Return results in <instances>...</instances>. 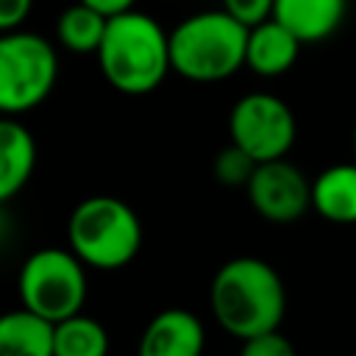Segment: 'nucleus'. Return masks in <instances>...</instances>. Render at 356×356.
<instances>
[{
    "mask_svg": "<svg viewBox=\"0 0 356 356\" xmlns=\"http://www.w3.org/2000/svg\"><path fill=\"white\" fill-rule=\"evenodd\" d=\"M209 306L220 328L242 342L281 325L286 312V289L275 267L264 259L234 256L214 273Z\"/></svg>",
    "mask_w": 356,
    "mask_h": 356,
    "instance_id": "nucleus-1",
    "label": "nucleus"
},
{
    "mask_svg": "<svg viewBox=\"0 0 356 356\" xmlns=\"http://www.w3.org/2000/svg\"><path fill=\"white\" fill-rule=\"evenodd\" d=\"M95 56L106 83L122 95H147L172 70L170 33L153 17L134 8L108 17Z\"/></svg>",
    "mask_w": 356,
    "mask_h": 356,
    "instance_id": "nucleus-2",
    "label": "nucleus"
},
{
    "mask_svg": "<svg viewBox=\"0 0 356 356\" xmlns=\"http://www.w3.org/2000/svg\"><path fill=\"white\" fill-rule=\"evenodd\" d=\"M248 28L228 11H200L170 31V64L184 81L217 83L245 67Z\"/></svg>",
    "mask_w": 356,
    "mask_h": 356,
    "instance_id": "nucleus-3",
    "label": "nucleus"
},
{
    "mask_svg": "<svg viewBox=\"0 0 356 356\" xmlns=\"http://www.w3.org/2000/svg\"><path fill=\"white\" fill-rule=\"evenodd\" d=\"M67 248L92 270H120L142 248V222L125 200L92 195L70 211Z\"/></svg>",
    "mask_w": 356,
    "mask_h": 356,
    "instance_id": "nucleus-4",
    "label": "nucleus"
},
{
    "mask_svg": "<svg viewBox=\"0 0 356 356\" xmlns=\"http://www.w3.org/2000/svg\"><path fill=\"white\" fill-rule=\"evenodd\" d=\"M17 292L22 309L42 320H67L83 309L89 292L86 264L70 248H39L22 261Z\"/></svg>",
    "mask_w": 356,
    "mask_h": 356,
    "instance_id": "nucleus-5",
    "label": "nucleus"
},
{
    "mask_svg": "<svg viewBox=\"0 0 356 356\" xmlns=\"http://www.w3.org/2000/svg\"><path fill=\"white\" fill-rule=\"evenodd\" d=\"M58 78L53 44L31 31L0 36V114L14 117L42 106Z\"/></svg>",
    "mask_w": 356,
    "mask_h": 356,
    "instance_id": "nucleus-6",
    "label": "nucleus"
},
{
    "mask_svg": "<svg viewBox=\"0 0 356 356\" xmlns=\"http://www.w3.org/2000/svg\"><path fill=\"white\" fill-rule=\"evenodd\" d=\"M228 134L236 147L261 164L286 159L298 136V122L292 108L278 95L248 92L234 103L228 114Z\"/></svg>",
    "mask_w": 356,
    "mask_h": 356,
    "instance_id": "nucleus-7",
    "label": "nucleus"
},
{
    "mask_svg": "<svg viewBox=\"0 0 356 356\" xmlns=\"http://www.w3.org/2000/svg\"><path fill=\"white\" fill-rule=\"evenodd\" d=\"M245 192L253 211L270 222H295L312 209V181L286 159L256 164Z\"/></svg>",
    "mask_w": 356,
    "mask_h": 356,
    "instance_id": "nucleus-8",
    "label": "nucleus"
},
{
    "mask_svg": "<svg viewBox=\"0 0 356 356\" xmlns=\"http://www.w3.org/2000/svg\"><path fill=\"white\" fill-rule=\"evenodd\" d=\"M206 328L189 309L153 314L139 337L136 356H203Z\"/></svg>",
    "mask_w": 356,
    "mask_h": 356,
    "instance_id": "nucleus-9",
    "label": "nucleus"
},
{
    "mask_svg": "<svg viewBox=\"0 0 356 356\" xmlns=\"http://www.w3.org/2000/svg\"><path fill=\"white\" fill-rule=\"evenodd\" d=\"M300 39L284 28L278 19H264L253 28H248V44H245V67L256 75L275 78L284 75L300 53Z\"/></svg>",
    "mask_w": 356,
    "mask_h": 356,
    "instance_id": "nucleus-10",
    "label": "nucleus"
},
{
    "mask_svg": "<svg viewBox=\"0 0 356 356\" xmlns=\"http://www.w3.org/2000/svg\"><path fill=\"white\" fill-rule=\"evenodd\" d=\"M348 0H275L273 19L289 28L303 44L328 39L345 19Z\"/></svg>",
    "mask_w": 356,
    "mask_h": 356,
    "instance_id": "nucleus-11",
    "label": "nucleus"
},
{
    "mask_svg": "<svg viewBox=\"0 0 356 356\" xmlns=\"http://www.w3.org/2000/svg\"><path fill=\"white\" fill-rule=\"evenodd\" d=\"M36 167V142L14 117H0V200L6 203L25 189Z\"/></svg>",
    "mask_w": 356,
    "mask_h": 356,
    "instance_id": "nucleus-12",
    "label": "nucleus"
},
{
    "mask_svg": "<svg viewBox=\"0 0 356 356\" xmlns=\"http://www.w3.org/2000/svg\"><path fill=\"white\" fill-rule=\"evenodd\" d=\"M312 209L337 225L356 222V161L331 164L312 181Z\"/></svg>",
    "mask_w": 356,
    "mask_h": 356,
    "instance_id": "nucleus-13",
    "label": "nucleus"
},
{
    "mask_svg": "<svg viewBox=\"0 0 356 356\" xmlns=\"http://www.w3.org/2000/svg\"><path fill=\"white\" fill-rule=\"evenodd\" d=\"M0 356H53V323L22 306L0 314Z\"/></svg>",
    "mask_w": 356,
    "mask_h": 356,
    "instance_id": "nucleus-14",
    "label": "nucleus"
},
{
    "mask_svg": "<svg viewBox=\"0 0 356 356\" xmlns=\"http://www.w3.org/2000/svg\"><path fill=\"white\" fill-rule=\"evenodd\" d=\"M106 25H108L106 14H100L97 8L75 0L56 19V39L70 53H78V56L97 53L100 42H103V33H106Z\"/></svg>",
    "mask_w": 356,
    "mask_h": 356,
    "instance_id": "nucleus-15",
    "label": "nucleus"
},
{
    "mask_svg": "<svg viewBox=\"0 0 356 356\" xmlns=\"http://www.w3.org/2000/svg\"><path fill=\"white\" fill-rule=\"evenodd\" d=\"M108 331L89 314H72L53 323V356H108Z\"/></svg>",
    "mask_w": 356,
    "mask_h": 356,
    "instance_id": "nucleus-16",
    "label": "nucleus"
},
{
    "mask_svg": "<svg viewBox=\"0 0 356 356\" xmlns=\"http://www.w3.org/2000/svg\"><path fill=\"white\" fill-rule=\"evenodd\" d=\"M256 159L248 156L242 147H236L234 142L228 147H222L214 156V178L225 186H248L253 170H256Z\"/></svg>",
    "mask_w": 356,
    "mask_h": 356,
    "instance_id": "nucleus-17",
    "label": "nucleus"
},
{
    "mask_svg": "<svg viewBox=\"0 0 356 356\" xmlns=\"http://www.w3.org/2000/svg\"><path fill=\"white\" fill-rule=\"evenodd\" d=\"M239 356H298V353H295V345L275 328V331H264L242 339Z\"/></svg>",
    "mask_w": 356,
    "mask_h": 356,
    "instance_id": "nucleus-18",
    "label": "nucleus"
},
{
    "mask_svg": "<svg viewBox=\"0 0 356 356\" xmlns=\"http://www.w3.org/2000/svg\"><path fill=\"white\" fill-rule=\"evenodd\" d=\"M273 6H275V0H222V11H228L245 28H253V25L270 19Z\"/></svg>",
    "mask_w": 356,
    "mask_h": 356,
    "instance_id": "nucleus-19",
    "label": "nucleus"
},
{
    "mask_svg": "<svg viewBox=\"0 0 356 356\" xmlns=\"http://www.w3.org/2000/svg\"><path fill=\"white\" fill-rule=\"evenodd\" d=\"M33 8V0H0V33L17 31Z\"/></svg>",
    "mask_w": 356,
    "mask_h": 356,
    "instance_id": "nucleus-20",
    "label": "nucleus"
},
{
    "mask_svg": "<svg viewBox=\"0 0 356 356\" xmlns=\"http://www.w3.org/2000/svg\"><path fill=\"white\" fill-rule=\"evenodd\" d=\"M81 3H86V6H92V8H97V11H100V14H106V17L125 14V11H131V8L136 6V0H81Z\"/></svg>",
    "mask_w": 356,
    "mask_h": 356,
    "instance_id": "nucleus-21",
    "label": "nucleus"
},
{
    "mask_svg": "<svg viewBox=\"0 0 356 356\" xmlns=\"http://www.w3.org/2000/svg\"><path fill=\"white\" fill-rule=\"evenodd\" d=\"M3 225H6V211H3V200H0V234H3Z\"/></svg>",
    "mask_w": 356,
    "mask_h": 356,
    "instance_id": "nucleus-22",
    "label": "nucleus"
},
{
    "mask_svg": "<svg viewBox=\"0 0 356 356\" xmlns=\"http://www.w3.org/2000/svg\"><path fill=\"white\" fill-rule=\"evenodd\" d=\"M353 161H356V128H353Z\"/></svg>",
    "mask_w": 356,
    "mask_h": 356,
    "instance_id": "nucleus-23",
    "label": "nucleus"
},
{
    "mask_svg": "<svg viewBox=\"0 0 356 356\" xmlns=\"http://www.w3.org/2000/svg\"><path fill=\"white\" fill-rule=\"evenodd\" d=\"M0 36H3V33H0Z\"/></svg>",
    "mask_w": 356,
    "mask_h": 356,
    "instance_id": "nucleus-24",
    "label": "nucleus"
}]
</instances>
